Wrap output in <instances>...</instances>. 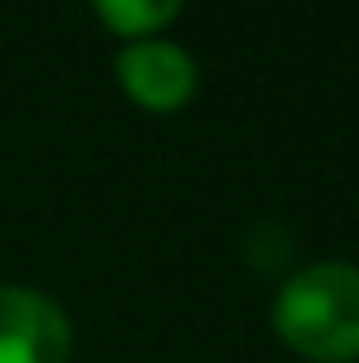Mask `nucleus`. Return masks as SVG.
Wrapping results in <instances>:
<instances>
[{
	"label": "nucleus",
	"instance_id": "nucleus-1",
	"mask_svg": "<svg viewBox=\"0 0 359 363\" xmlns=\"http://www.w3.org/2000/svg\"><path fill=\"white\" fill-rule=\"evenodd\" d=\"M277 336L314 363L359 359V267L318 262L290 276L277 294Z\"/></svg>",
	"mask_w": 359,
	"mask_h": 363
},
{
	"label": "nucleus",
	"instance_id": "nucleus-2",
	"mask_svg": "<svg viewBox=\"0 0 359 363\" xmlns=\"http://www.w3.org/2000/svg\"><path fill=\"white\" fill-rule=\"evenodd\" d=\"M70 345V318L51 294L0 285V363H65Z\"/></svg>",
	"mask_w": 359,
	"mask_h": 363
},
{
	"label": "nucleus",
	"instance_id": "nucleus-3",
	"mask_svg": "<svg viewBox=\"0 0 359 363\" xmlns=\"http://www.w3.org/2000/svg\"><path fill=\"white\" fill-rule=\"evenodd\" d=\"M116 74L120 88L148 111H180L198 88V69L189 51H180L175 42H157V37L129 42L116 55Z\"/></svg>",
	"mask_w": 359,
	"mask_h": 363
},
{
	"label": "nucleus",
	"instance_id": "nucleus-4",
	"mask_svg": "<svg viewBox=\"0 0 359 363\" xmlns=\"http://www.w3.org/2000/svg\"><path fill=\"white\" fill-rule=\"evenodd\" d=\"M175 14H180V5H171V0H162V5H143V0H101L97 5L101 23H106L111 33H120V37H134V42L153 37L157 28H166Z\"/></svg>",
	"mask_w": 359,
	"mask_h": 363
}]
</instances>
